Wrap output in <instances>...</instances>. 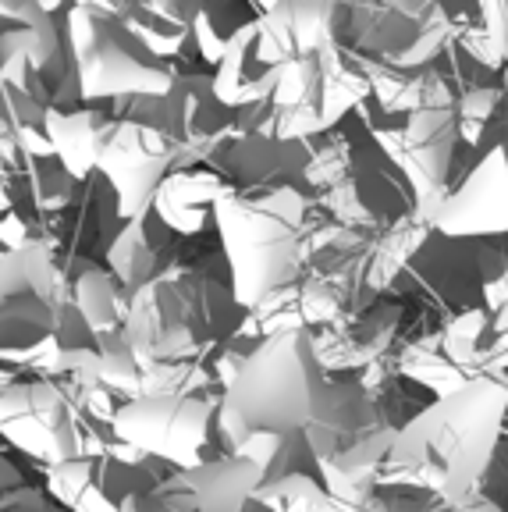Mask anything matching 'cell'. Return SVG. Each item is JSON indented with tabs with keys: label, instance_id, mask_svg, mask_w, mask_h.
<instances>
[{
	"label": "cell",
	"instance_id": "6da1fadb",
	"mask_svg": "<svg viewBox=\"0 0 508 512\" xmlns=\"http://www.w3.org/2000/svg\"><path fill=\"white\" fill-rule=\"evenodd\" d=\"M508 420V363L469 374L459 388L437 395L391 441L381 470L462 502L491 463ZM377 470V473H381Z\"/></svg>",
	"mask_w": 508,
	"mask_h": 512
},
{
	"label": "cell",
	"instance_id": "7a4b0ae2",
	"mask_svg": "<svg viewBox=\"0 0 508 512\" xmlns=\"http://www.w3.org/2000/svg\"><path fill=\"white\" fill-rule=\"evenodd\" d=\"M327 384V363L313 349L306 324L260 338L224 381L217 420L231 448L246 456L256 441H281L310 427Z\"/></svg>",
	"mask_w": 508,
	"mask_h": 512
},
{
	"label": "cell",
	"instance_id": "3957f363",
	"mask_svg": "<svg viewBox=\"0 0 508 512\" xmlns=\"http://www.w3.org/2000/svg\"><path fill=\"white\" fill-rule=\"evenodd\" d=\"M82 22L75 25V57H79L82 89L93 96L104 93H167L175 82V64L160 61L150 43L132 22L107 11L100 4L82 8Z\"/></svg>",
	"mask_w": 508,
	"mask_h": 512
},
{
	"label": "cell",
	"instance_id": "277c9868",
	"mask_svg": "<svg viewBox=\"0 0 508 512\" xmlns=\"http://www.w3.org/2000/svg\"><path fill=\"white\" fill-rule=\"evenodd\" d=\"M68 299L61 267L43 242L25 239L0 256V356H18L54 338Z\"/></svg>",
	"mask_w": 508,
	"mask_h": 512
},
{
	"label": "cell",
	"instance_id": "5b68a950",
	"mask_svg": "<svg viewBox=\"0 0 508 512\" xmlns=\"http://www.w3.org/2000/svg\"><path fill=\"white\" fill-rule=\"evenodd\" d=\"M260 484V459L224 456L178 466L153 488L128 498L121 512H242Z\"/></svg>",
	"mask_w": 508,
	"mask_h": 512
},
{
	"label": "cell",
	"instance_id": "8992f818",
	"mask_svg": "<svg viewBox=\"0 0 508 512\" xmlns=\"http://www.w3.org/2000/svg\"><path fill=\"white\" fill-rule=\"evenodd\" d=\"M221 395L210 388H160L128 399L114 413V427L128 438H150L160 445H189L203 448L210 427L217 420Z\"/></svg>",
	"mask_w": 508,
	"mask_h": 512
},
{
	"label": "cell",
	"instance_id": "52a82bcc",
	"mask_svg": "<svg viewBox=\"0 0 508 512\" xmlns=\"http://www.w3.org/2000/svg\"><path fill=\"white\" fill-rule=\"evenodd\" d=\"M381 4H384V8L402 11V15H409V18H423V15H430L441 0H381Z\"/></svg>",
	"mask_w": 508,
	"mask_h": 512
},
{
	"label": "cell",
	"instance_id": "ba28073f",
	"mask_svg": "<svg viewBox=\"0 0 508 512\" xmlns=\"http://www.w3.org/2000/svg\"><path fill=\"white\" fill-rule=\"evenodd\" d=\"M242 512H281V509H278V505H270V502H260V498L253 495L246 505H242Z\"/></svg>",
	"mask_w": 508,
	"mask_h": 512
}]
</instances>
